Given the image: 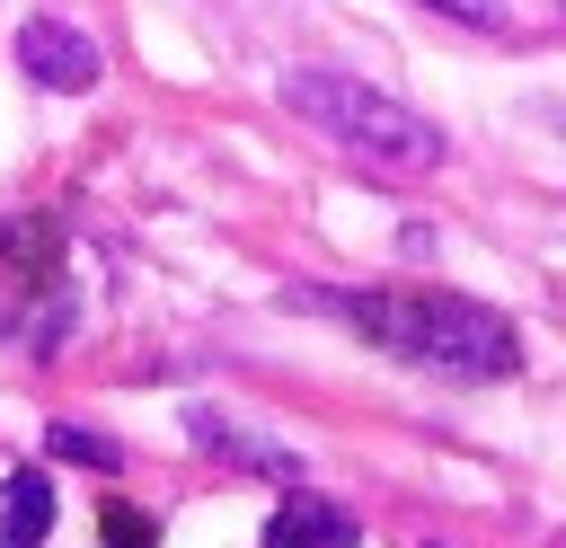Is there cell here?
Segmentation results:
<instances>
[{
	"mask_svg": "<svg viewBox=\"0 0 566 548\" xmlns=\"http://www.w3.org/2000/svg\"><path fill=\"white\" fill-rule=\"evenodd\" d=\"M44 451H53V460H71V468H97V477H115V468H124V442H115V433H97V424H44Z\"/></svg>",
	"mask_w": 566,
	"mask_h": 548,
	"instance_id": "obj_7",
	"label": "cell"
},
{
	"mask_svg": "<svg viewBox=\"0 0 566 548\" xmlns=\"http://www.w3.org/2000/svg\"><path fill=\"white\" fill-rule=\"evenodd\" d=\"M186 442H203L212 460H230V468H248V477L301 486V451H283L274 433H256V424H239V415H221V407H186Z\"/></svg>",
	"mask_w": 566,
	"mask_h": 548,
	"instance_id": "obj_4",
	"label": "cell"
},
{
	"mask_svg": "<svg viewBox=\"0 0 566 548\" xmlns=\"http://www.w3.org/2000/svg\"><path fill=\"white\" fill-rule=\"evenodd\" d=\"M354 513L336 495H310V486H283L274 521H265V548H354Z\"/></svg>",
	"mask_w": 566,
	"mask_h": 548,
	"instance_id": "obj_5",
	"label": "cell"
},
{
	"mask_svg": "<svg viewBox=\"0 0 566 548\" xmlns=\"http://www.w3.org/2000/svg\"><path fill=\"white\" fill-rule=\"evenodd\" d=\"M345 327H363L380 354L442 371V380H513L522 371V336L504 309L469 301V292H336L327 301Z\"/></svg>",
	"mask_w": 566,
	"mask_h": 548,
	"instance_id": "obj_1",
	"label": "cell"
},
{
	"mask_svg": "<svg viewBox=\"0 0 566 548\" xmlns=\"http://www.w3.org/2000/svg\"><path fill=\"white\" fill-rule=\"evenodd\" d=\"M283 106H292L301 124H318L327 141H345L354 159H371L380 177H424V168L451 159V141H442L433 115H416L407 97H389V88H371V80H354V71L301 62V71H283Z\"/></svg>",
	"mask_w": 566,
	"mask_h": 548,
	"instance_id": "obj_2",
	"label": "cell"
},
{
	"mask_svg": "<svg viewBox=\"0 0 566 548\" xmlns=\"http://www.w3.org/2000/svg\"><path fill=\"white\" fill-rule=\"evenodd\" d=\"M424 9H442V18H460V27H478V35L513 27V0H424Z\"/></svg>",
	"mask_w": 566,
	"mask_h": 548,
	"instance_id": "obj_8",
	"label": "cell"
},
{
	"mask_svg": "<svg viewBox=\"0 0 566 548\" xmlns=\"http://www.w3.org/2000/svg\"><path fill=\"white\" fill-rule=\"evenodd\" d=\"M53 530V486L35 468H9L0 477V548H44Z\"/></svg>",
	"mask_w": 566,
	"mask_h": 548,
	"instance_id": "obj_6",
	"label": "cell"
},
{
	"mask_svg": "<svg viewBox=\"0 0 566 548\" xmlns=\"http://www.w3.org/2000/svg\"><path fill=\"white\" fill-rule=\"evenodd\" d=\"M18 71H27L35 88H53V97H80V88H97V80H106V53H97V35H88V27H71V18H53V9H35V18L18 27Z\"/></svg>",
	"mask_w": 566,
	"mask_h": 548,
	"instance_id": "obj_3",
	"label": "cell"
},
{
	"mask_svg": "<svg viewBox=\"0 0 566 548\" xmlns=\"http://www.w3.org/2000/svg\"><path fill=\"white\" fill-rule=\"evenodd\" d=\"M106 521H115L106 548H150V513H106Z\"/></svg>",
	"mask_w": 566,
	"mask_h": 548,
	"instance_id": "obj_9",
	"label": "cell"
}]
</instances>
